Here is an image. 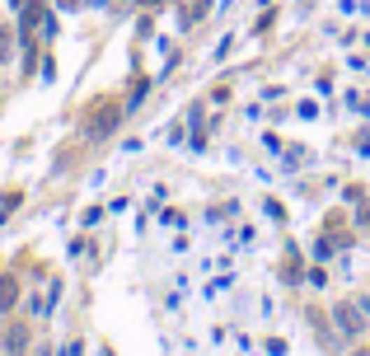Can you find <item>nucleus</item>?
I'll use <instances>...</instances> for the list:
<instances>
[{
	"label": "nucleus",
	"mask_w": 370,
	"mask_h": 356,
	"mask_svg": "<svg viewBox=\"0 0 370 356\" xmlns=\"http://www.w3.org/2000/svg\"><path fill=\"white\" fill-rule=\"evenodd\" d=\"M118 118H122L118 99H99V104L85 113V131H90V136H108L113 127H118Z\"/></svg>",
	"instance_id": "obj_1"
},
{
	"label": "nucleus",
	"mask_w": 370,
	"mask_h": 356,
	"mask_svg": "<svg viewBox=\"0 0 370 356\" xmlns=\"http://www.w3.org/2000/svg\"><path fill=\"white\" fill-rule=\"evenodd\" d=\"M333 314H338V328L347 333V338H361V328H366V324H361V314H356V305H338Z\"/></svg>",
	"instance_id": "obj_2"
},
{
	"label": "nucleus",
	"mask_w": 370,
	"mask_h": 356,
	"mask_svg": "<svg viewBox=\"0 0 370 356\" xmlns=\"http://www.w3.org/2000/svg\"><path fill=\"white\" fill-rule=\"evenodd\" d=\"M24 347H29V328H24V324H10V328H5V352H10V356H24Z\"/></svg>",
	"instance_id": "obj_3"
},
{
	"label": "nucleus",
	"mask_w": 370,
	"mask_h": 356,
	"mask_svg": "<svg viewBox=\"0 0 370 356\" xmlns=\"http://www.w3.org/2000/svg\"><path fill=\"white\" fill-rule=\"evenodd\" d=\"M15 300H19V281L5 277L0 281V310H15Z\"/></svg>",
	"instance_id": "obj_4"
},
{
	"label": "nucleus",
	"mask_w": 370,
	"mask_h": 356,
	"mask_svg": "<svg viewBox=\"0 0 370 356\" xmlns=\"http://www.w3.org/2000/svg\"><path fill=\"white\" fill-rule=\"evenodd\" d=\"M38 15H43L38 5H29V10H24V38H29V47H33V33H38Z\"/></svg>",
	"instance_id": "obj_5"
},
{
	"label": "nucleus",
	"mask_w": 370,
	"mask_h": 356,
	"mask_svg": "<svg viewBox=\"0 0 370 356\" xmlns=\"http://www.w3.org/2000/svg\"><path fill=\"white\" fill-rule=\"evenodd\" d=\"M361 310H366V314H370V295H366V300H361Z\"/></svg>",
	"instance_id": "obj_6"
},
{
	"label": "nucleus",
	"mask_w": 370,
	"mask_h": 356,
	"mask_svg": "<svg viewBox=\"0 0 370 356\" xmlns=\"http://www.w3.org/2000/svg\"><path fill=\"white\" fill-rule=\"evenodd\" d=\"M141 5H164V0H141Z\"/></svg>",
	"instance_id": "obj_7"
}]
</instances>
